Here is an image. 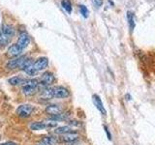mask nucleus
Segmentation results:
<instances>
[{
  "mask_svg": "<svg viewBox=\"0 0 155 145\" xmlns=\"http://www.w3.org/2000/svg\"><path fill=\"white\" fill-rule=\"evenodd\" d=\"M0 145H18L17 143L12 142V141H9V142H5V143H1Z\"/></svg>",
  "mask_w": 155,
  "mask_h": 145,
  "instance_id": "5701e85b",
  "label": "nucleus"
},
{
  "mask_svg": "<svg viewBox=\"0 0 155 145\" xmlns=\"http://www.w3.org/2000/svg\"><path fill=\"white\" fill-rule=\"evenodd\" d=\"M79 138V135L76 132L74 133H69V134H65L62 137V141H64L66 143H72V142H75L76 140H78Z\"/></svg>",
  "mask_w": 155,
  "mask_h": 145,
  "instance_id": "f8f14e48",
  "label": "nucleus"
},
{
  "mask_svg": "<svg viewBox=\"0 0 155 145\" xmlns=\"http://www.w3.org/2000/svg\"><path fill=\"white\" fill-rule=\"evenodd\" d=\"M36 145H48V144H47L46 142H44L43 140H41V141H40V142H38Z\"/></svg>",
  "mask_w": 155,
  "mask_h": 145,
  "instance_id": "b1692460",
  "label": "nucleus"
},
{
  "mask_svg": "<svg viewBox=\"0 0 155 145\" xmlns=\"http://www.w3.org/2000/svg\"><path fill=\"white\" fill-rule=\"evenodd\" d=\"M26 57L22 56V57H18V58H15L13 60H10L7 63V68L10 70H14L17 69V68H21V66L23 65L24 61H25Z\"/></svg>",
  "mask_w": 155,
  "mask_h": 145,
  "instance_id": "20e7f679",
  "label": "nucleus"
},
{
  "mask_svg": "<svg viewBox=\"0 0 155 145\" xmlns=\"http://www.w3.org/2000/svg\"><path fill=\"white\" fill-rule=\"evenodd\" d=\"M93 100H94V104H95V105H96V108H98L101 112H102V114L103 115H106V109H105V108H104V105H103V103H102V101H101V99H100V97L99 96H97V95H94L93 96Z\"/></svg>",
  "mask_w": 155,
  "mask_h": 145,
  "instance_id": "4468645a",
  "label": "nucleus"
},
{
  "mask_svg": "<svg viewBox=\"0 0 155 145\" xmlns=\"http://www.w3.org/2000/svg\"><path fill=\"white\" fill-rule=\"evenodd\" d=\"M62 7L64 8V10L67 13L72 12V4L70 2V0H62Z\"/></svg>",
  "mask_w": 155,
  "mask_h": 145,
  "instance_id": "aec40b11",
  "label": "nucleus"
},
{
  "mask_svg": "<svg viewBox=\"0 0 155 145\" xmlns=\"http://www.w3.org/2000/svg\"><path fill=\"white\" fill-rule=\"evenodd\" d=\"M14 28L10 25H3L0 29V46L5 47L8 45L14 35Z\"/></svg>",
  "mask_w": 155,
  "mask_h": 145,
  "instance_id": "f257e3e1",
  "label": "nucleus"
},
{
  "mask_svg": "<svg viewBox=\"0 0 155 145\" xmlns=\"http://www.w3.org/2000/svg\"><path fill=\"white\" fill-rule=\"evenodd\" d=\"M46 111H47V113L51 114V116H55L58 114H61L62 109H61L60 106L57 105H50L47 106Z\"/></svg>",
  "mask_w": 155,
  "mask_h": 145,
  "instance_id": "1a4fd4ad",
  "label": "nucleus"
},
{
  "mask_svg": "<svg viewBox=\"0 0 155 145\" xmlns=\"http://www.w3.org/2000/svg\"><path fill=\"white\" fill-rule=\"evenodd\" d=\"M69 95H70L69 91H68V89H66L65 87H63V86L53 87V96H54V98L63 99V98L69 97Z\"/></svg>",
  "mask_w": 155,
  "mask_h": 145,
  "instance_id": "7ed1b4c3",
  "label": "nucleus"
},
{
  "mask_svg": "<svg viewBox=\"0 0 155 145\" xmlns=\"http://www.w3.org/2000/svg\"><path fill=\"white\" fill-rule=\"evenodd\" d=\"M33 110H34V108L31 105H21L18 108L17 114L19 116V117L26 118V117H29V116L31 115Z\"/></svg>",
  "mask_w": 155,
  "mask_h": 145,
  "instance_id": "f03ea898",
  "label": "nucleus"
},
{
  "mask_svg": "<svg viewBox=\"0 0 155 145\" xmlns=\"http://www.w3.org/2000/svg\"><path fill=\"white\" fill-rule=\"evenodd\" d=\"M46 128H48V127H47L46 123H44V122H34L30 125V129L33 130H41Z\"/></svg>",
  "mask_w": 155,
  "mask_h": 145,
  "instance_id": "dca6fc26",
  "label": "nucleus"
},
{
  "mask_svg": "<svg viewBox=\"0 0 155 145\" xmlns=\"http://www.w3.org/2000/svg\"><path fill=\"white\" fill-rule=\"evenodd\" d=\"M55 133L56 134H69V133H74V130H73V129L71 127H69V126H62V127H58L55 129Z\"/></svg>",
  "mask_w": 155,
  "mask_h": 145,
  "instance_id": "2eb2a0df",
  "label": "nucleus"
},
{
  "mask_svg": "<svg viewBox=\"0 0 155 145\" xmlns=\"http://www.w3.org/2000/svg\"><path fill=\"white\" fill-rule=\"evenodd\" d=\"M127 18H128V23L131 30H133L135 27V17L132 12H128L127 13Z\"/></svg>",
  "mask_w": 155,
  "mask_h": 145,
  "instance_id": "6ab92c4d",
  "label": "nucleus"
},
{
  "mask_svg": "<svg viewBox=\"0 0 155 145\" xmlns=\"http://www.w3.org/2000/svg\"><path fill=\"white\" fill-rule=\"evenodd\" d=\"M21 69L23 70L24 72H26V74L30 75V76L35 75V72H37L35 69H34V64H33L32 60L31 59H27V58L25 59V61H24L23 65L21 66Z\"/></svg>",
  "mask_w": 155,
  "mask_h": 145,
  "instance_id": "423d86ee",
  "label": "nucleus"
},
{
  "mask_svg": "<svg viewBox=\"0 0 155 145\" xmlns=\"http://www.w3.org/2000/svg\"><path fill=\"white\" fill-rule=\"evenodd\" d=\"M30 43V38L27 35L26 33H21V36L18 38V46L21 48V50H24L25 47H27V46Z\"/></svg>",
  "mask_w": 155,
  "mask_h": 145,
  "instance_id": "6e6552de",
  "label": "nucleus"
},
{
  "mask_svg": "<svg viewBox=\"0 0 155 145\" xmlns=\"http://www.w3.org/2000/svg\"><path fill=\"white\" fill-rule=\"evenodd\" d=\"M9 83L11 85H14V86L19 85L21 83L24 84L25 83V79H22L21 77H18V76H15V77H12V79H9Z\"/></svg>",
  "mask_w": 155,
  "mask_h": 145,
  "instance_id": "f3484780",
  "label": "nucleus"
},
{
  "mask_svg": "<svg viewBox=\"0 0 155 145\" xmlns=\"http://www.w3.org/2000/svg\"><path fill=\"white\" fill-rule=\"evenodd\" d=\"M48 66V59L47 57H41L34 62V69L36 71L45 70Z\"/></svg>",
  "mask_w": 155,
  "mask_h": 145,
  "instance_id": "0eeeda50",
  "label": "nucleus"
},
{
  "mask_svg": "<svg viewBox=\"0 0 155 145\" xmlns=\"http://www.w3.org/2000/svg\"><path fill=\"white\" fill-rule=\"evenodd\" d=\"M42 140L44 142H46L48 145H56L58 143V140L53 137H45Z\"/></svg>",
  "mask_w": 155,
  "mask_h": 145,
  "instance_id": "a211bd4d",
  "label": "nucleus"
},
{
  "mask_svg": "<svg viewBox=\"0 0 155 145\" xmlns=\"http://www.w3.org/2000/svg\"><path fill=\"white\" fill-rule=\"evenodd\" d=\"M54 80H55V77L51 72H44L41 77V83L46 87H48V85H51L53 82H54Z\"/></svg>",
  "mask_w": 155,
  "mask_h": 145,
  "instance_id": "39448f33",
  "label": "nucleus"
},
{
  "mask_svg": "<svg viewBox=\"0 0 155 145\" xmlns=\"http://www.w3.org/2000/svg\"><path fill=\"white\" fill-rule=\"evenodd\" d=\"M52 98H54V96H53V88L46 87L45 89H43L42 93L40 95V99L48 101V100H51Z\"/></svg>",
  "mask_w": 155,
  "mask_h": 145,
  "instance_id": "9d476101",
  "label": "nucleus"
},
{
  "mask_svg": "<svg viewBox=\"0 0 155 145\" xmlns=\"http://www.w3.org/2000/svg\"><path fill=\"white\" fill-rule=\"evenodd\" d=\"M105 130H106V133L108 134V137H109V139H110V133H109L108 129H107V128H105Z\"/></svg>",
  "mask_w": 155,
  "mask_h": 145,
  "instance_id": "393cba45",
  "label": "nucleus"
},
{
  "mask_svg": "<svg viewBox=\"0 0 155 145\" xmlns=\"http://www.w3.org/2000/svg\"><path fill=\"white\" fill-rule=\"evenodd\" d=\"M80 11L81 13V14L84 16V18H87L88 17V9H87L84 5H81L80 6Z\"/></svg>",
  "mask_w": 155,
  "mask_h": 145,
  "instance_id": "412c9836",
  "label": "nucleus"
},
{
  "mask_svg": "<svg viewBox=\"0 0 155 145\" xmlns=\"http://www.w3.org/2000/svg\"><path fill=\"white\" fill-rule=\"evenodd\" d=\"M38 90H39L38 87H34V86L28 85V84H23V87H22L23 94L26 96H32L35 94Z\"/></svg>",
  "mask_w": 155,
  "mask_h": 145,
  "instance_id": "ddd939ff",
  "label": "nucleus"
},
{
  "mask_svg": "<svg viewBox=\"0 0 155 145\" xmlns=\"http://www.w3.org/2000/svg\"><path fill=\"white\" fill-rule=\"evenodd\" d=\"M102 4H103V0H94V5L97 8L102 6Z\"/></svg>",
  "mask_w": 155,
  "mask_h": 145,
  "instance_id": "4be33fe9",
  "label": "nucleus"
},
{
  "mask_svg": "<svg viewBox=\"0 0 155 145\" xmlns=\"http://www.w3.org/2000/svg\"><path fill=\"white\" fill-rule=\"evenodd\" d=\"M22 50L18 46V44H15V45H12L9 47L8 50V55L11 57H17L21 53Z\"/></svg>",
  "mask_w": 155,
  "mask_h": 145,
  "instance_id": "9b49d317",
  "label": "nucleus"
}]
</instances>
